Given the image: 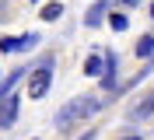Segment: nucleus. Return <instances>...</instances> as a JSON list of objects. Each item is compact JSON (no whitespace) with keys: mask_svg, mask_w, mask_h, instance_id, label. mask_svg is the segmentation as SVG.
I'll return each instance as SVG.
<instances>
[{"mask_svg":"<svg viewBox=\"0 0 154 140\" xmlns=\"http://www.w3.org/2000/svg\"><path fill=\"white\" fill-rule=\"evenodd\" d=\"M102 88L105 91H116V53L105 49V70H102Z\"/></svg>","mask_w":154,"mask_h":140,"instance_id":"nucleus-6","label":"nucleus"},{"mask_svg":"<svg viewBox=\"0 0 154 140\" xmlns=\"http://www.w3.org/2000/svg\"><path fill=\"white\" fill-rule=\"evenodd\" d=\"M109 7H112V0H95V4L84 11V25H88V28H98L102 18L109 14Z\"/></svg>","mask_w":154,"mask_h":140,"instance_id":"nucleus-5","label":"nucleus"},{"mask_svg":"<svg viewBox=\"0 0 154 140\" xmlns=\"http://www.w3.org/2000/svg\"><path fill=\"white\" fill-rule=\"evenodd\" d=\"M102 70H105V49H98V53H91L84 60V74L88 77H102Z\"/></svg>","mask_w":154,"mask_h":140,"instance_id":"nucleus-8","label":"nucleus"},{"mask_svg":"<svg viewBox=\"0 0 154 140\" xmlns=\"http://www.w3.org/2000/svg\"><path fill=\"white\" fill-rule=\"evenodd\" d=\"M109 28H112V32H126V28H130V18H126L123 11H112V14H109Z\"/></svg>","mask_w":154,"mask_h":140,"instance_id":"nucleus-10","label":"nucleus"},{"mask_svg":"<svg viewBox=\"0 0 154 140\" xmlns=\"http://www.w3.org/2000/svg\"><path fill=\"white\" fill-rule=\"evenodd\" d=\"M38 46V32H25V35H4L0 39V53H25V49Z\"/></svg>","mask_w":154,"mask_h":140,"instance_id":"nucleus-3","label":"nucleus"},{"mask_svg":"<svg viewBox=\"0 0 154 140\" xmlns=\"http://www.w3.org/2000/svg\"><path fill=\"white\" fill-rule=\"evenodd\" d=\"M123 140H140V137H123Z\"/></svg>","mask_w":154,"mask_h":140,"instance_id":"nucleus-15","label":"nucleus"},{"mask_svg":"<svg viewBox=\"0 0 154 140\" xmlns=\"http://www.w3.org/2000/svg\"><path fill=\"white\" fill-rule=\"evenodd\" d=\"M119 4H123V7L130 11V7H137V4H140V0H119Z\"/></svg>","mask_w":154,"mask_h":140,"instance_id":"nucleus-14","label":"nucleus"},{"mask_svg":"<svg viewBox=\"0 0 154 140\" xmlns=\"http://www.w3.org/2000/svg\"><path fill=\"white\" fill-rule=\"evenodd\" d=\"M25 88H28V98H35V102L49 95V88H53V56H42V63L28 74Z\"/></svg>","mask_w":154,"mask_h":140,"instance_id":"nucleus-2","label":"nucleus"},{"mask_svg":"<svg viewBox=\"0 0 154 140\" xmlns=\"http://www.w3.org/2000/svg\"><path fill=\"white\" fill-rule=\"evenodd\" d=\"M56 18H63V4H42V21H56Z\"/></svg>","mask_w":154,"mask_h":140,"instance_id":"nucleus-11","label":"nucleus"},{"mask_svg":"<svg viewBox=\"0 0 154 140\" xmlns=\"http://www.w3.org/2000/svg\"><path fill=\"white\" fill-rule=\"evenodd\" d=\"M11 18V4H7V0H0V21H7Z\"/></svg>","mask_w":154,"mask_h":140,"instance_id":"nucleus-13","label":"nucleus"},{"mask_svg":"<svg viewBox=\"0 0 154 140\" xmlns=\"http://www.w3.org/2000/svg\"><path fill=\"white\" fill-rule=\"evenodd\" d=\"M21 77H28V67H14V70L7 74V81H0V102H4L11 91H14V84H18Z\"/></svg>","mask_w":154,"mask_h":140,"instance_id":"nucleus-7","label":"nucleus"},{"mask_svg":"<svg viewBox=\"0 0 154 140\" xmlns=\"http://www.w3.org/2000/svg\"><path fill=\"white\" fill-rule=\"evenodd\" d=\"M130 116H133V119H147V116H154V91L144 95V98L133 105V112H130Z\"/></svg>","mask_w":154,"mask_h":140,"instance_id":"nucleus-9","label":"nucleus"},{"mask_svg":"<svg viewBox=\"0 0 154 140\" xmlns=\"http://www.w3.org/2000/svg\"><path fill=\"white\" fill-rule=\"evenodd\" d=\"M98 109H102V98H98V95H77V98H70V102L56 112L53 123H56V130H74L77 123L91 119Z\"/></svg>","mask_w":154,"mask_h":140,"instance_id":"nucleus-1","label":"nucleus"},{"mask_svg":"<svg viewBox=\"0 0 154 140\" xmlns=\"http://www.w3.org/2000/svg\"><path fill=\"white\" fill-rule=\"evenodd\" d=\"M151 18H154V4H151Z\"/></svg>","mask_w":154,"mask_h":140,"instance_id":"nucleus-16","label":"nucleus"},{"mask_svg":"<svg viewBox=\"0 0 154 140\" xmlns=\"http://www.w3.org/2000/svg\"><path fill=\"white\" fill-rule=\"evenodd\" d=\"M137 56H140V60H147V56H154V35H144L140 42H137Z\"/></svg>","mask_w":154,"mask_h":140,"instance_id":"nucleus-12","label":"nucleus"},{"mask_svg":"<svg viewBox=\"0 0 154 140\" xmlns=\"http://www.w3.org/2000/svg\"><path fill=\"white\" fill-rule=\"evenodd\" d=\"M18 91H11L4 102H0V130H11L14 123H18Z\"/></svg>","mask_w":154,"mask_h":140,"instance_id":"nucleus-4","label":"nucleus"}]
</instances>
